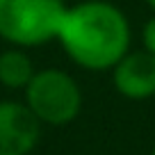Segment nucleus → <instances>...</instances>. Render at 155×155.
<instances>
[{
    "label": "nucleus",
    "instance_id": "obj_8",
    "mask_svg": "<svg viewBox=\"0 0 155 155\" xmlns=\"http://www.w3.org/2000/svg\"><path fill=\"white\" fill-rule=\"evenodd\" d=\"M146 2H148V7H150L153 12H155V0H146Z\"/></svg>",
    "mask_w": 155,
    "mask_h": 155
},
{
    "label": "nucleus",
    "instance_id": "obj_4",
    "mask_svg": "<svg viewBox=\"0 0 155 155\" xmlns=\"http://www.w3.org/2000/svg\"><path fill=\"white\" fill-rule=\"evenodd\" d=\"M41 137V121L25 103L0 101V155H30Z\"/></svg>",
    "mask_w": 155,
    "mask_h": 155
},
{
    "label": "nucleus",
    "instance_id": "obj_2",
    "mask_svg": "<svg viewBox=\"0 0 155 155\" xmlns=\"http://www.w3.org/2000/svg\"><path fill=\"white\" fill-rule=\"evenodd\" d=\"M68 7L64 0H0V37L16 48L57 39Z\"/></svg>",
    "mask_w": 155,
    "mask_h": 155
},
{
    "label": "nucleus",
    "instance_id": "obj_5",
    "mask_svg": "<svg viewBox=\"0 0 155 155\" xmlns=\"http://www.w3.org/2000/svg\"><path fill=\"white\" fill-rule=\"evenodd\" d=\"M112 82L130 101L155 96V55L148 50H128L112 68Z\"/></svg>",
    "mask_w": 155,
    "mask_h": 155
},
{
    "label": "nucleus",
    "instance_id": "obj_7",
    "mask_svg": "<svg viewBox=\"0 0 155 155\" xmlns=\"http://www.w3.org/2000/svg\"><path fill=\"white\" fill-rule=\"evenodd\" d=\"M141 41H144V50H148L150 55H155V16L146 21L144 32H141Z\"/></svg>",
    "mask_w": 155,
    "mask_h": 155
},
{
    "label": "nucleus",
    "instance_id": "obj_9",
    "mask_svg": "<svg viewBox=\"0 0 155 155\" xmlns=\"http://www.w3.org/2000/svg\"><path fill=\"white\" fill-rule=\"evenodd\" d=\"M150 155H155V146H153V150H150Z\"/></svg>",
    "mask_w": 155,
    "mask_h": 155
},
{
    "label": "nucleus",
    "instance_id": "obj_3",
    "mask_svg": "<svg viewBox=\"0 0 155 155\" xmlns=\"http://www.w3.org/2000/svg\"><path fill=\"white\" fill-rule=\"evenodd\" d=\"M23 91L30 112L48 126H66L75 121L82 110V91L78 82L59 68L37 71Z\"/></svg>",
    "mask_w": 155,
    "mask_h": 155
},
{
    "label": "nucleus",
    "instance_id": "obj_1",
    "mask_svg": "<svg viewBox=\"0 0 155 155\" xmlns=\"http://www.w3.org/2000/svg\"><path fill=\"white\" fill-rule=\"evenodd\" d=\"M57 41L78 66L107 71L130 50V23L112 2L87 0L66 9Z\"/></svg>",
    "mask_w": 155,
    "mask_h": 155
},
{
    "label": "nucleus",
    "instance_id": "obj_6",
    "mask_svg": "<svg viewBox=\"0 0 155 155\" xmlns=\"http://www.w3.org/2000/svg\"><path fill=\"white\" fill-rule=\"evenodd\" d=\"M34 64L21 48L0 53V84L7 89H25L34 78Z\"/></svg>",
    "mask_w": 155,
    "mask_h": 155
}]
</instances>
